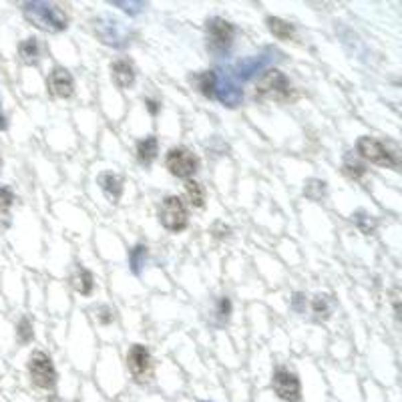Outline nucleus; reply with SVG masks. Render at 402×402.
<instances>
[{
  "label": "nucleus",
  "mask_w": 402,
  "mask_h": 402,
  "mask_svg": "<svg viewBox=\"0 0 402 402\" xmlns=\"http://www.w3.org/2000/svg\"><path fill=\"white\" fill-rule=\"evenodd\" d=\"M292 95H294V89H292L290 79L278 69L265 71L260 77V81L256 83V97H260V99L285 103L292 99Z\"/></svg>",
  "instance_id": "f257e3e1"
},
{
  "label": "nucleus",
  "mask_w": 402,
  "mask_h": 402,
  "mask_svg": "<svg viewBox=\"0 0 402 402\" xmlns=\"http://www.w3.org/2000/svg\"><path fill=\"white\" fill-rule=\"evenodd\" d=\"M24 17L43 30H63L67 28V14L54 6V4H45V2H34L24 6Z\"/></svg>",
  "instance_id": "f03ea898"
},
{
  "label": "nucleus",
  "mask_w": 402,
  "mask_h": 402,
  "mask_svg": "<svg viewBox=\"0 0 402 402\" xmlns=\"http://www.w3.org/2000/svg\"><path fill=\"white\" fill-rule=\"evenodd\" d=\"M159 221L169 232H183L190 223L188 208H185L183 199L177 197V195L165 197V201L159 208Z\"/></svg>",
  "instance_id": "7ed1b4c3"
},
{
  "label": "nucleus",
  "mask_w": 402,
  "mask_h": 402,
  "mask_svg": "<svg viewBox=\"0 0 402 402\" xmlns=\"http://www.w3.org/2000/svg\"><path fill=\"white\" fill-rule=\"evenodd\" d=\"M356 149L360 153V157H364L370 163H376L380 167H399V159L394 157V153H390L384 145L372 137H360L356 143Z\"/></svg>",
  "instance_id": "20e7f679"
},
{
  "label": "nucleus",
  "mask_w": 402,
  "mask_h": 402,
  "mask_svg": "<svg viewBox=\"0 0 402 402\" xmlns=\"http://www.w3.org/2000/svg\"><path fill=\"white\" fill-rule=\"evenodd\" d=\"M165 165L169 173L175 177H191L199 167V159L185 147H173L167 153Z\"/></svg>",
  "instance_id": "39448f33"
},
{
  "label": "nucleus",
  "mask_w": 402,
  "mask_h": 402,
  "mask_svg": "<svg viewBox=\"0 0 402 402\" xmlns=\"http://www.w3.org/2000/svg\"><path fill=\"white\" fill-rule=\"evenodd\" d=\"M28 372H30V379L34 382V386H39V388L48 390L57 382L54 366L45 352H32L30 360H28Z\"/></svg>",
  "instance_id": "423d86ee"
},
{
  "label": "nucleus",
  "mask_w": 402,
  "mask_h": 402,
  "mask_svg": "<svg viewBox=\"0 0 402 402\" xmlns=\"http://www.w3.org/2000/svg\"><path fill=\"white\" fill-rule=\"evenodd\" d=\"M272 384H274V390L276 394L285 402H300L302 394H300V380L294 372L285 370V368H278L274 372V379H272Z\"/></svg>",
  "instance_id": "0eeeda50"
},
{
  "label": "nucleus",
  "mask_w": 402,
  "mask_h": 402,
  "mask_svg": "<svg viewBox=\"0 0 402 402\" xmlns=\"http://www.w3.org/2000/svg\"><path fill=\"white\" fill-rule=\"evenodd\" d=\"M127 366H129V370H131L133 379L137 380V382H145V380H149V376H151V368H153L149 350H147L143 344H135V346H131L129 354H127Z\"/></svg>",
  "instance_id": "6e6552de"
},
{
  "label": "nucleus",
  "mask_w": 402,
  "mask_h": 402,
  "mask_svg": "<svg viewBox=\"0 0 402 402\" xmlns=\"http://www.w3.org/2000/svg\"><path fill=\"white\" fill-rule=\"evenodd\" d=\"M234 26L223 21V19H212L208 23V37H210V47L213 50H225L234 41Z\"/></svg>",
  "instance_id": "1a4fd4ad"
},
{
  "label": "nucleus",
  "mask_w": 402,
  "mask_h": 402,
  "mask_svg": "<svg viewBox=\"0 0 402 402\" xmlns=\"http://www.w3.org/2000/svg\"><path fill=\"white\" fill-rule=\"evenodd\" d=\"M48 93L57 99H69L74 91V81H72L71 72L63 67H57L54 71L48 74L47 79Z\"/></svg>",
  "instance_id": "9d476101"
},
{
  "label": "nucleus",
  "mask_w": 402,
  "mask_h": 402,
  "mask_svg": "<svg viewBox=\"0 0 402 402\" xmlns=\"http://www.w3.org/2000/svg\"><path fill=\"white\" fill-rule=\"evenodd\" d=\"M111 77L115 81L119 89H127L135 83V69L131 65V61L127 59H117L113 65H111Z\"/></svg>",
  "instance_id": "9b49d317"
},
{
  "label": "nucleus",
  "mask_w": 402,
  "mask_h": 402,
  "mask_svg": "<svg viewBox=\"0 0 402 402\" xmlns=\"http://www.w3.org/2000/svg\"><path fill=\"white\" fill-rule=\"evenodd\" d=\"M99 183H101L103 191L107 193V197L113 203H117V199L121 197V193H123V181H121V177L115 175V173H103L99 177Z\"/></svg>",
  "instance_id": "f8f14e48"
},
{
  "label": "nucleus",
  "mask_w": 402,
  "mask_h": 402,
  "mask_svg": "<svg viewBox=\"0 0 402 402\" xmlns=\"http://www.w3.org/2000/svg\"><path fill=\"white\" fill-rule=\"evenodd\" d=\"M157 139L155 137H145L137 143V157L143 165H151L153 159L157 157Z\"/></svg>",
  "instance_id": "ddd939ff"
},
{
  "label": "nucleus",
  "mask_w": 402,
  "mask_h": 402,
  "mask_svg": "<svg viewBox=\"0 0 402 402\" xmlns=\"http://www.w3.org/2000/svg\"><path fill=\"white\" fill-rule=\"evenodd\" d=\"M268 28H270L272 34L278 37L280 41H290V39H294V34H296L294 26L290 23H285V21H282V19H278V17H270V19H268Z\"/></svg>",
  "instance_id": "4468645a"
},
{
  "label": "nucleus",
  "mask_w": 402,
  "mask_h": 402,
  "mask_svg": "<svg viewBox=\"0 0 402 402\" xmlns=\"http://www.w3.org/2000/svg\"><path fill=\"white\" fill-rule=\"evenodd\" d=\"M72 288L83 294V296H89L93 292V274L85 268H79L77 274L72 276Z\"/></svg>",
  "instance_id": "2eb2a0df"
},
{
  "label": "nucleus",
  "mask_w": 402,
  "mask_h": 402,
  "mask_svg": "<svg viewBox=\"0 0 402 402\" xmlns=\"http://www.w3.org/2000/svg\"><path fill=\"white\" fill-rule=\"evenodd\" d=\"M19 52H21V59H23L26 65H37L39 63V54H41L39 41L37 39H26V41L21 43Z\"/></svg>",
  "instance_id": "dca6fc26"
},
{
  "label": "nucleus",
  "mask_w": 402,
  "mask_h": 402,
  "mask_svg": "<svg viewBox=\"0 0 402 402\" xmlns=\"http://www.w3.org/2000/svg\"><path fill=\"white\" fill-rule=\"evenodd\" d=\"M185 195L190 199V203L193 208H203L205 203V191L197 183V181H188L185 183Z\"/></svg>",
  "instance_id": "f3484780"
},
{
  "label": "nucleus",
  "mask_w": 402,
  "mask_h": 402,
  "mask_svg": "<svg viewBox=\"0 0 402 402\" xmlns=\"http://www.w3.org/2000/svg\"><path fill=\"white\" fill-rule=\"evenodd\" d=\"M195 85L205 97H213V93H215V74L212 71L195 74Z\"/></svg>",
  "instance_id": "a211bd4d"
},
{
  "label": "nucleus",
  "mask_w": 402,
  "mask_h": 402,
  "mask_svg": "<svg viewBox=\"0 0 402 402\" xmlns=\"http://www.w3.org/2000/svg\"><path fill=\"white\" fill-rule=\"evenodd\" d=\"M344 173L348 177H352V179H358V177H362L366 173V167L362 165L360 161L352 159V157H346V161H344Z\"/></svg>",
  "instance_id": "6ab92c4d"
},
{
  "label": "nucleus",
  "mask_w": 402,
  "mask_h": 402,
  "mask_svg": "<svg viewBox=\"0 0 402 402\" xmlns=\"http://www.w3.org/2000/svg\"><path fill=\"white\" fill-rule=\"evenodd\" d=\"M14 203V193L8 188H0V212H8Z\"/></svg>",
  "instance_id": "aec40b11"
},
{
  "label": "nucleus",
  "mask_w": 402,
  "mask_h": 402,
  "mask_svg": "<svg viewBox=\"0 0 402 402\" xmlns=\"http://www.w3.org/2000/svg\"><path fill=\"white\" fill-rule=\"evenodd\" d=\"M19 336H21V340L23 342H28V340H32V330H30V322L24 318L21 320V326H19Z\"/></svg>",
  "instance_id": "412c9836"
},
{
  "label": "nucleus",
  "mask_w": 402,
  "mask_h": 402,
  "mask_svg": "<svg viewBox=\"0 0 402 402\" xmlns=\"http://www.w3.org/2000/svg\"><path fill=\"white\" fill-rule=\"evenodd\" d=\"M314 312H316V314H322V312H324V316H326L328 308H326V300H322V296H318V298L314 300Z\"/></svg>",
  "instance_id": "4be33fe9"
},
{
  "label": "nucleus",
  "mask_w": 402,
  "mask_h": 402,
  "mask_svg": "<svg viewBox=\"0 0 402 402\" xmlns=\"http://www.w3.org/2000/svg\"><path fill=\"white\" fill-rule=\"evenodd\" d=\"M147 105H149V111H151V113L155 115V113H157V103L149 99V101H147Z\"/></svg>",
  "instance_id": "5701e85b"
},
{
  "label": "nucleus",
  "mask_w": 402,
  "mask_h": 402,
  "mask_svg": "<svg viewBox=\"0 0 402 402\" xmlns=\"http://www.w3.org/2000/svg\"><path fill=\"white\" fill-rule=\"evenodd\" d=\"M0 129H6V121H4V115L0 113Z\"/></svg>",
  "instance_id": "b1692460"
},
{
  "label": "nucleus",
  "mask_w": 402,
  "mask_h": 402,
  "mask_svg": "<svg viewBox=\"0 0 402 402\" xmlns=\"http://www.w3.org/2000/svg\"><path fill=\"white\" fill-rule=\"evenodd\" d=\"M0 165H2V159H0Z\"/></svg>",
  "instance_id": "393cba45"
}]
</instances>
